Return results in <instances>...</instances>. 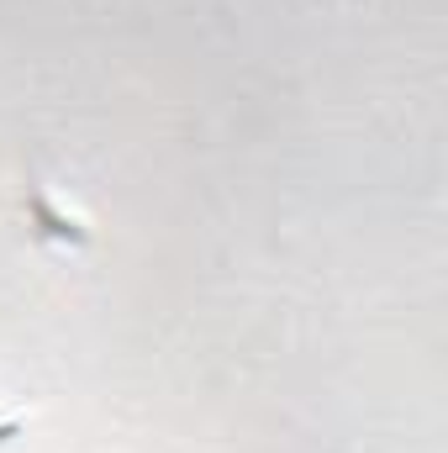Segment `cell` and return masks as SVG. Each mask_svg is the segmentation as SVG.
<instances>
[{"instance_id": "1", "label": "cell", "mask_w": 448, "mask_h": 453, "mask_svg": "<svg viewBox=\"0 0 448 453\" xmlns=\"http://www.w3.org/2000/svg\"><path fill=\"white\" fill-rule=\"evenodd\" d=\"M21 206H27V226H32V237H37V242H48V248H90V242H96L90 222H85L74 206L53 201V185H48L37 169H27Z\"/></svg>"}]
</instances>
